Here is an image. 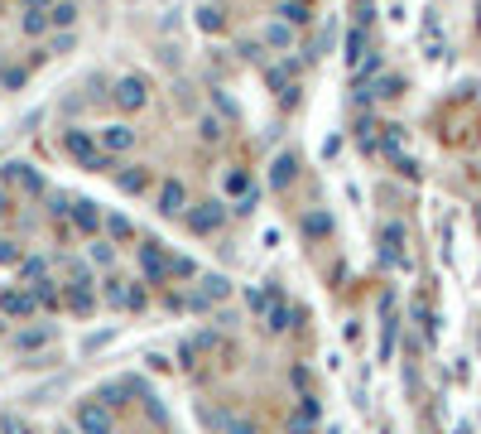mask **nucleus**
I'll return each mask as SVG.
<instances>
[{"instance_id":"obj_1","label":"nucleus","mask_w":481,"mask_h":434,"mask_svg":"<svg viewBox=\"0 0 481 434\" xmlns=\"http://www.w3.org/2000/svg\"><path fill=\"white\" fill-rule=\"evenodd\" d=\"M77 429L82 434H111V415L97 406V400H82L77 406Z\"/></svg>"},{"instance_id":"obj_2","label":"nucleus","mask_w":481,"mask_h":434,"mask_svg":"<svg viewBox=\"0 0 481 434\" xmlns=\"http://www.w3.org/2000/svg\"><path fill=\"white\" fill-rule=\"evenodd\" d=\"M140 271H149V280H164V275H169V261H164V252H159L154 242L140 246Z\"/></svg>"},{"instance_id":"obj_3","label":"nucleus","mask_w":481,"mask_h":434,"mask_svg":"<svg viewBox=\"0 0 481 434\" xmlns=\"http://www.w3.org/2000/svg\"><path fill=\"white\" fill-rule=\"evenodd\" d=\"M63 145H67V155H73V160H82V164H92V170L101 164V160H97V150H92V140L82 136V130H67V140H63Z\"/></svg>"},{"instance_id":"obj_4","label":"nucleus","mask_w":481,"mask_h":434,"mask_svg":"<svg viewBox=\"0 0 481 434\" xmlns=\"http://www.w3.org/2000/svg\"><path fill=\"white\" fill-rule=\"evenodd\" d=\"M116 102L126 107V111H135V107L145 102V82L140 78H126V82H120V92H116Z\"/></svg>"},{"instance_id":"obj_5","label":"nucleus","mask_w":481,"mask_h":434,"mask_svg":"<svg viewBox=\"0 0 481 434\" xmlns=\"http://www.w3.org/2000/svg\"><path fill=\"white\" fill-rule=\"evenodd\" d=\"M188 222H193V232H212V227L221 222V208H217V203H208V208H198L193 217H188Z\"/></svg>"},{"instance_id":"obj_6","label":"nucleus","mask_w":481,"mask_h":434,"mask_svg":"<svg viewBox=\"0 0 481 434\" xmlns=\"http://www.w3.org/2000/svg\"><path fill=\"white\" fill-rule=\"evenodd\" d=\"M101 145H111V150H130V145H135V136H130L126 126H111L107 136H101Z\"/></svg>"},{"instance_id":"obj_7","label":"nucleus","mask_w":481,"mask_h":434,"mask_svg":"<svg viewBox=\"0 0 481 434\" xmlns=\"http://www.w3.org/2000/svg\"><path fill=\"white\" fill-rule=\"evenodd\" d=\"M179 203H183V183H174V179H169V183H164L159 208H164V212H179Z\"/></svg>"},{"instance_id":"obj_8","label":"nucleus","mask_w":481,"mask_h":434,"mask_svg":"<svg viewBox=\"0 0 481 434\" xmlns=\"http://www.w3.org/2000/svg\"><path fill=\"white\" fill-rule=\"evenodd\" d=\"M400 246H404V232L400 227H385V261H400Z\"/></svg>"},{"instance_id":"obj_9","label":"nucleus","mask_w":481,"mask_h":434,"mask_svg":"<svg viewBox=\"0 0 481 434\" xmlns=\"http://www.w3.org/2000/svg\"><path fill=\"white\" fill-rule=\"evenodd\" d=\"M361 54H366V35L352 29V35H347V63H361Z\"/></svg>"},{"instance_id":"obj_10","label":"nucleus","mask_w":481,"mask_h":434,"mask_svg":"<svg viewBox=\"0 0 481 434\" xmlns=\"http://www.w3.org/2000/svg\"><path fill=\"white\" fill-rule=\"evenodd\" d=\"M10 179H15V183H29V189H44V183H39V174H34V170H25V164H10Z\"/></svg>"},{"instance_id":"obj_11","label":"nucleus","mask_w":481,"mask_h":434,"mask_svg":"<svg viewBox=\"0 0 481 434\" xmlns=\"http://www.w3.org/2000/svg\"><path fill=\"white\" fill-rule=\"evenodd\" d=\"M145 183H149L145 174H120V189H126V193H140Z\"/></svg>"},{"instance_id":"obj_12","label":"nucleus","mask_w":481,"mask_h":434,"mask_svg":"<svg viewBox=\"0 0 481 434\" xmlns=\"http://www.w3.org/2000/svg\"><path fill=\"white\" fill-rule=\"evenodd\" d=\"M202 285H208V290H202V294H208V299H217V294H227V280H221V275H208V280H202Z\"/></svg>"},{"instance_id":"obj_13","label":"nucleus","mask_w":481,"mask_h":434,"mask_svg":"<svg viewBox=\"0 0 481 434\" xmlns=\"http://www.w3.org/2000/svg\"><path fill=\"white\" fill-rule=\"evenodd\" d=\"M73 314H92V294L87 290H73Z\"/></svg>"},{"instance_id":"obj_14","label":"nucleus","mask_w":481,"mask_h":434,"mask_svg":"<svg viewBox=\"0 0 481 434\" xmlns=\"http://www.w3.org/2000/svg\"><path fill=\"white\" fill-rule=\"evenodd\" d=\"M5 309L10 314H29V299L25 294H5Z\"/></svg>"},{"instance_id":"obj_15","label":"nucleus","mask_w":481,"mask_h":434,"mask_svg":"<svg viewBox=\"0 0 481 434\" xmlns=\"http://www.w3.org/2000/svg\"><path fill=\"white\" fill-rule=\"evenodd\" d=\"M111 237H116V242L130 237V222H126V217H111Z\"/></svg>"},{"instance_id":"obj_16","label":"nucleus","mask_w":481,"mask_h":434,"mask_svg":"<svg viewBox=\"0 0 481 434\" xmlns=\"http://www.w3.org/2000/svg\"><path fill=\"white\" fill-rule=\"evenodd\" d=\"M265 39H270V44H289V29H284V25H270Z\"/></svg>"},{"instance_id":"obj_17","label":"nucleus","mask_w":481,"mask_h":434,"mask_svg":"<svg viewBox=\"0 0 481 434\" xmlns=\"http://www.w3.org/2000/svg\"><path fill=\"white\" fill-rule=\"evenodd\" d=\"M77 222H82V227H97V212H92V203H77Z\"/></svg>"},{"instance_id":"obj_18","label":"nucleus","mask_w":481,"mask_h":434,"mask_svg":"<svg viewBox=\"0 0 481 434\" xmlns=\"http://www.w3.org/2000/svg\"><path fill=\"white\" fill-rule=\"evenodd\" d=\"M280 15H284V20H294V25H303V20H308V10H303V5H284Z\"/></svg>"},{"instance_id":"obj_19","label":"nucleus","mask_w":481,"mask_h":434,"mask_svg":"<svg viewBox=\"0 0 481 434\" xmlns=\"http://www.w3.org/2000/svg\"><path fill=\"white\" fill-rule=\"evenodd\" d=\"M0 434H29V429L15 420V415H5V420H0Z\"/></svg>"},{"instance_id":"obj_20","label":"nucleus","mask_w":481,"mask_h":434,"mask_svg":"<svg viewBox=\"0 0 481 434\" xmlns=\"http://www.w3.org/2000/svg\"><path fill=\"white\" fill-rule=\"evenodd\" d=\"M400 88H404L400 78H385V82H381V97H400Z\"/></svg>"},{"instance_id":"obj_21","label":"nucleus","mask_w":481,"mask_h":434,"mask_svg":"<svg viewBox=\"0 0 481 434\" xmlns=\"http://www.w3.org/2000/svg\"><path fill=\"white\" fill-rule=\"evenodd\" d=\"M289 170H294L289 160H280V164H274V183H289Z\"/></svg>"},{"instance_id":"obj_22","label":"nucleus","mask_w":481,"mask_h":434,"mask_svg":"<svg viewBox=\"0 0 481 434\" xmlns=\"http://www.w3.org/2000/svg\"><path fill=\"white\" fill-rule=\"evenodd\" d=\"M227 429H231V434H255L251 425H240V420H227Z\"/></svg>"},{"instance_id":"obj_23","label":"nucleus","mask_w":481,"mask_h":434,"mask_svg":"<svg viewBox=\"0 0 481 434\" xmlns=\"http://www.w3.org/2000/svg\"><path fill=\"white\" fill-rule=\"evenodd\" d=\"M0 261H15V252H10V242H0Z\"/></svg>"},{"instance_id":"obj_24","label":"nucleus","mask_w":481,"mask_h":434,"mask_svg":"<svg viewBox=\"0 0 481 434\" xmlns=\"http://www.w3.org/2000/svg\"><path fill=\"white\" fill-rule=\"evenodd\" d=\"M0 212H5V193H0Z\"/></svg>"}]
</instances>
